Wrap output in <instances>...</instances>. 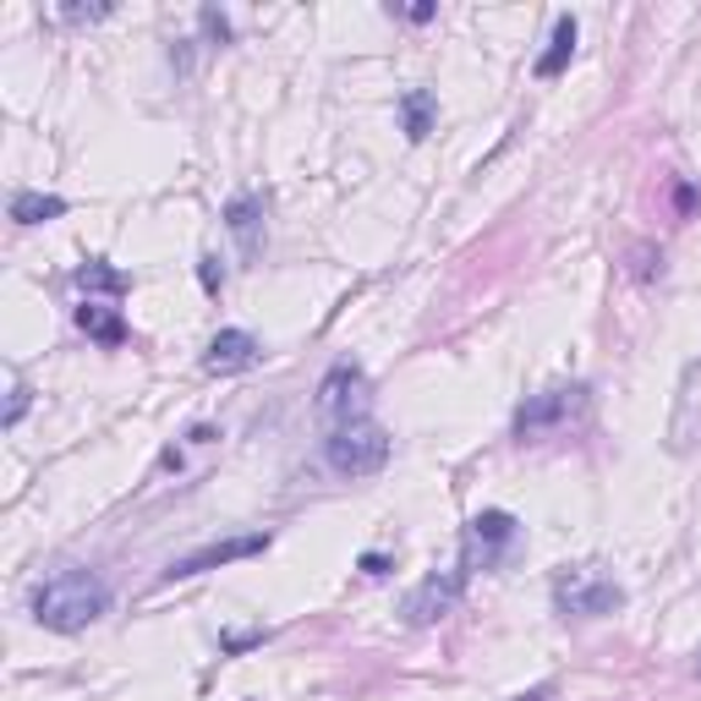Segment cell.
<instances>
[{
    "instance_id": "1",
    "label": "cell",
    "mask_w": 701,
    "mask_h": 701,
    "mask_svg": "<svg viewBox=\"0 0 701 701\" xmlns=\"http://www.w3.org/2000/svg\"><path fill=\"white\" fill-rule=\"evenodd\" d=\"M28 608H33V619H39L44 630L77 636V630H88V625L110 608V586H105L99 570L66 564V570H55L50 581L33 586V603H28Z\"/></svg>"
},
{
    "instance_id": "2",
    "label": "cell",
    "mask_w": 701,
    "mask_h": 701,
    "mask_svg": "<svg viewBox=\"0 0 701 701\" xmlns=\"http://www.w3.org/2000/svg\"><path fill=\"white\" fill-rule=\"evenodd\" d=\"M323 460L340 477H379L390 466V433L373 417H351L323 433Z\"/></svg>"
},
{
    "instance_id": "3",
    "label": "cell",
    "mask_w": 701,
    "mask_h": 701,
    "mask_svg": "<svg viewBox=\"0 0 701 701\" xmlns=\"http://www.w3.org/2000/svg\"><path fill=\"white\" fill-rule=\"evenodd\" d=\"M554 608L564 619H608L625 608V586L614 575H603L597 564H575L554 575Z\"/></svg>"
},
{
    "instance_id": "4",
    "label": "cell",
    "mask_w": 701,
    "mask_h": 701,
    "mask_svg": "<svg viewBox=\"0 0 701 701\" xmlns=\"http://www.w3.org/2000/svg\"><path fill=\"white\" fill-rule=\"evenodd\" d=\"M586 406H592V390L586 384H554L543 395H527V406L516 412V438L521 444H543V438L564 433L570 422L586 417Z\"/></svg>"
},
{
    "instance_id": "5",
    "label": "cell",
    "mask_w": 701,
    "mask_h": 701,
    "mask_svg": "<svg viewBox=\"0 0 701 701\" xmlns=\"http://www.w3.org/2000/svg\"><path fill=\"white\" fill-rule=\"evenodd\" d=\"M516 538H521V521L510 510H482L460 532V564L466 570H493V564L516 549Z\"/></svg>"
},
{
    "instance_id": "6",
    "label": "cell",
    "mask_w": 701,
    "mask_h": 701,
    "mask_svg": "<svg viewBox=\"0 0 701 701\" xmlns=\"http://www.w3.org/2000/svg\"><path fill=\"white\" fill-rule=\"evenodd\" d=\"M312 406H318V417L329 422V427H340V422H351V417H368V379H362V368L357 362H334L323 373Z\"/></svg>"
},
{
    "instance_id": "7",
    "label": "cell",
    "mask_w": 701,
    "mask_h": 701,
    "mask_svg": "<svg viewBox=\"0 0 701 701\" xmlns=\"http://www.w3.org/2000/svg\"><path fill=\"white\" fill-rule=\"evenodd\" d=\"M466 581H471V570H466V564H455V570H444V575H427L422 586H412V592H406V603H401L406 625H433V619H444V614L460 603Z\"/></svg>"
},
{
    "instance_id": "8",
    "label": "cell",
    "mask_w": 701,
    "mask_h": 701,
    "mask_svg": "<svg viewBox=\"0 0 701 701\" xmlns=\"http://www.w3.org/2000/svg\"><path fill=\"white\" fill-rule=\"evenodd\" d=\"M264 549H269V532L225 538V543H209V549H192V554L170 560L164 564V581H192V575H203V570H220V564H231V560H253V554H264Z\"/></svg>"
},
{
    "instance_id": "9",
    "label": "cell",
    "mask_w": 701,
    "mask_h": 701,
    "mask_svg": "<svg viewBox=\"0 0 701 701\" xmlns=\"http://www.w3.org/2000/svg\"><path fill=\"white\" fill-rule=\"evenodd\" d=\"M264 357V346H258V334H247V329H220L214 340H209V351H203V368L209 373H242V368H253Z\"/></svg>"
},
{
    "instance_id": "10",
    "label": "cell",
    "mask_w": 701,
    "mask_h": 701,
    "mask_svg": "<svg viewBox=\"0 0 701 701\" xmlns=\"http://www.w3.org/2000/svg\"><path fill=\"white\" fill-rule=\"evenodd\" d=\"M225 231L236 236L242 258H258V247H264V198L258 192H236L225 203Z\"/></svg>"
},
{
    "instance_id": "11",
    "label": "cell",
    "mask_w": 701,
    "mask_h": 701,
    "mask_svg": "<svg viewBox=\"0 0 701 701\" xmlns=\"http://www.w3.org/2000/svg\"><path fill=\"white\" fill-rule=\"evenodd\" d=\"M77 323H83V334H94L99 346H127V323L116 318V307H110V301H94V296H83V307H77Z\"/></svg>"
},
{
    "instance_id": "12",
    "label": "cell",
    "mask_w": 701,
    "mask_h": 701,
    "mask_svg": "<svg viewBox=\"0 0 701 701\" xmlns=\"http://www.w3.org/2000/svg\"><path fill=\"white\" fill-rule=\"evenodd\" d=\"M61 214H66V198H55V192H17L11 198L17 225H44V220H61Z\"/></svg>"
},
{
    "instance_id": "13",
    "label": "cell",
    "mask_w": 701,
    "mask_h": 701,
    "mask_svg": "<svg viewBox=\"0 0 701 701\" xmlns=\"http://www.w3.org/2000/svg\"><path fill=\"white\" fill-rule=\"evenodd\" d=\"M570 55H575V17H560L549 50L538 55V77H560L564 66H570Z\"/></svg>"
},
{
    "instance_id": "14",
    "label": "cell",
    "mask_w": 701,
    "mask_h": 701,
    "mask_svg": "<svg viewBox=\"0 0 701 701\" xmlns=\"http://www.w3.org/2000/svg\"><path fill=\"white\" fill-rule=\"evenodd\" d=\"M401 132L412 142H422L433 132V94L427 88H406L401 94Z\"/></svg>"
},
{
    "instance_id": "15",
    "label": "cell",
    "mask_w": 701,
    "mask_h": 701,
    "mask_svg": "<svg viewBox=\"0 0 701 701\" xmlns=\"http://www.w3.org/2000/svg\"><path fill=\"white\" fill-rule=\"evenodd\" d=\"M77 285L94 296V290H105V296H121V290H132V280L121 275V269H110L105 258H88L83 269H77Z\"/></svg>"
},
{
    "instance_id": "16",
    "label": "cell",
    "mask_w": 701,
    "mask_h": 701,
    "mask_svg": "<svg viewBox=\"0 0 701 701\" xmlns=\"http://www.w3.org/2000/svg\"><path fill=\"white\" fill-rule=\"evenodd\" d=\"M198 22H203L209 44H231V17H225L220 6H203V11H198Z\"/></svg>"
},
{
    "instance_id": "17",
    "label": "cell",
    "mask_w": 701,
    "mask_h": 701,
    "mask_svg": "<svg viewBox=\"0 0 701 701\" xmlns=\"http://www.w3.org/2000/svg\"><path fill=\"white\" fill-rule=\"evenodd\" d=\"M630 275H636V280H652V275H663V253H652V247H636V253H630Z\"/></svg>"
},
{
    "instance_id": "18",
    "label": "cell",
    "mask_w": 701,
    "mask_h": 701,
    "mask_svg": "<svg viewBox=\"0 0 701 701\" xmlns=\"http://www.w3.org/2000/svg\"><path fill=\"white\" fill-rule=\"evenodd\" d=\"M198 280H203V290H225V269H220V258H203V264H198Z\"/></svg>"
},
{
    "instance_id": "19",
    "label": "cell",
    "mask_w": 701,
    "mask_h": 701,
    "mask_svg": "<svg viewBox=\"0 0 701 701\" xmlns=\"http://www.w3.org/2000/svg\"><path fill=\"white\" fill-rule=\"evenodd\" d=\"M61 17L66 22H99V17H110V6H61Z\"/></svg>"
},
{
    "instance_id": "20",
    "label": "cell",
    "mask_w": 701,
    "mask_h": 701,
    "mask_svg": "<svg viewBox=\"0 0 701 701\" xmlns=\"http://www.w3.org/2000/svg\"><path fill=\"white\" fill-rule=\"evenodd\" d=\"M22 412H28V390H22V384H11V401H6V427H17V422H22Z\"/></svg>"
},
{
    "instance_id": "21",
    "label": "cell",
    "mask_w": 701,
    "mask_h": 701,
    "mask_svg": "<svg viewBox=\"0 0 701 701\" xmlns=\"http://www.w3.org/2000/svg\"><path fill=\"white\" fill-rule=\"evenodd\" d=\"M362 575H390V560L384 554H362Z\"/></svg>"
},
{
    "instance_id": "22",
    "label": "cell",
    "mask_w": 701,
    "mask_h": 701,
    "mask_svg": "<svg viewBox=\"0 0 701 701\" xmlns=\"http://www.w3.org/2000/svg\"><path fill=\"white\" fill-rule=\"evenodd\" d=\"M406 17H412V22H433V0H417V6H412Z\"/></svg>"
},
{
    "instance_id": "23",
    "label": "cell",
    "mask_w": 701,
    "mask_h": 701,
    "mask_svg": "<svg viewBox=\"0 0 701 701\" xmlns=\"http://www.w3.org/2000/svg\"><path fill=\"white\" fill-rule=\"evenodd\" d=\"M554 697V691H549V686H538V691H527V697H516V701H549Z\"/></svg>"
},
{
    "instance_id": "24",
    "label": "cell",
    "mask_w": 701,
    "mask_h": 701,
    "mask_svg": "<svg viewBox=\"0 0 701 701\" xmlns=\"http://www.w3.org/2000/svg\"><path fill=\"white\" fill-rule=\"evenodd\" d=\"M697 675H701V652H697Z\"/></svg>"
}]
</instances>
